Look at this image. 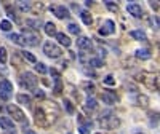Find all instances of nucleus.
I'll return each mask as SVG.
<instances>
[{
    "instance_id": "obj_1",
    "label": "nucleus",
    "mask_w": 160,
    "mask_h": 134,
    "mask_svg": "<svg viewBox=\"0 0 160 134\" xmlns=\"http://www.w3.org/2000/svg\"><path fill=\"white\" fill-rule=\"evenodd\" d=\"M138 80H139V82H142L149 89H154V91L158 89V78H157V75H152V74H148V72H142V74L138 75Z\"/></svg>"
},
{
    "instance_id": "obj_2",
    "label": "nucleus",
    "mask_w": 160,
    "mask_h": 134,
    "mask_svg": "<svg viewBox=\"0 0 160 134\" xmlns=\"http://www.w3.org/2000/svg\"><path fill=\"white\" fill-rule=\"evenodd\" d=\"M43 53L48 56V58H59L61 55H62V50L56 45V43H53V42H47L45 45H43Z\"/></svg>"
},
{
    "instance_id": "obj_3",
    "label": "nucleus",
    "mask_w": 160,
    "mask_h": 134,
    "mask_svg": "<svg viewBox=\"0 0 160 134\" xmlns=\"http://www.w3.org/2000/svg\"><path fill=\"white\" fill-rule=\"evenodd\" d=\"M37 82H38V80H37L35 75L31 74V72H26V74L21 75V85H22V88H26V89H35Z\"/></svg>"
},
{
    "instance_id": "obj_4",
    "label": "nucleus",
    "mask_w": 160,
    "mask_h": 134,
    "mask_svg": "<svg viewBox=\"0 0 160 134\" xmlns=\"http://www.w3.org/2000/svg\"><path fill=\"white\" fill-rule=\"evenodd\" d=\"M7 112H8L13 118H15L16 122H21V123H24V122H26V115H24V112L19 109L18 105L8 104V105H7ZM26 123H28V122H26Z\"/></svg>"
},
{
    "instance_id": "obj_5",
    "label": "nucleus",
    "mask_w": 160,
    "mask_h": 134,
    "mask_svg": "<svg viewBox=\"0 0 160 134\" xmlns=\"http://www.w3.org/2000/svg\"><path fill=\"white\" fill-rule=\"evenodd\" d=\"M35 123L38 126H48L50 125V120L47 117V113L43 112L42 107H38V109H35Z\"/></svg>"
},
{
    "instance_id": "obj_6",
    "label": "nucleus",
    "mask_w": 160,
    "mask_h": 134,
    "mask_svg": "<svg viewBox=\"0 0 160 134\" xmlns=\"http://www.w3.org/2000/svg\"><path fill=\"white\" fill-rule=\"evenodd\" d=\"M55 15L59 18V19H68L69 16H71V13H69V10L66 8L64 5H51V8H50Z\"/></svg>"
},
{
    "instance_id": "obj_7",
    "label": "nucleus",
    "mask_w": 160,
    "mask_h": 134,
    "mask_svg": "<svg viewBox=\"0 0 160 134\" xmlns=\"http://www.w3.org/2000/svg\"><path fill=\"white\" fill-rule=\"evenodd\" d=\"M22 38H24V43H26V45H31V46H35V45H38V42H40V37H38V35L29 34V32H24V34H22Z\"/></svg>"
},
{
    "instance_id": "obj_8",
    "label": "nucleus",
    "mask_w": 160,
    "mask_h": 134,
    "mask_svg": "<svg viewBox=\"0 0 160 134\" xmlns=\"http://www.w3.org/2000/svg\"><path fill=\"white\" fill-rule=\"evenodd\" d=\"M118 118H115V117H104V120H101V125L102 126H106L108 129H114V128H117L118 126Z\"/></svg>"
},
{
    "instance_id": "obj_9",
    "label": "nucleus",
    "mask_w": 160,
    "mask_h": 134,
    "mask_svg": "<svg viewBox=\"0 0 160 134\" xmlns=\"http://www.w3.org/2000/svg\"><path fill=\"white\" fill-rule=\"evenodd\" d=\"M127 11L130 13L131 16H135V18H141L142 16V10L138 3H128L127 5Z\"/></svg>"
},
{
    "instance_id": "obj_10",
    "label": "nucleus",
    "mask_w": 160,
    "mask_h": 134,
    "mask_svg": "<svg viewBox=\"0 0 160 134\" xmlns=\"http://www.w3.org/2000/svg\"><path fill=\"white\" fill-rule=\"evenodd\" d=\"M114 31H115V22L111 21V19H108V21L104 22V27L99 29V34H101V35H109V34H112Z\"/></svg>"
},
{
    "instance_id": "obj_11",
    "label": "nucleus",
    "mask_w": 160,
    "mask_h": 134,
    "mask_svg": "<svg viewBox=\"0 0 160 134\" xmlns=\"http://www.w3.org/2000/svg\"><path fill=\"white\" fill-rule=\"evenodd\" d=\"M0 128L5 131H13L15 132V126H13V122L8 117H0Z\"/></svg>"
},
{
    "instance_id": "obj_12",
    "label": "nucleus",
    "mask_w": 160,
    "mask_h": 134,
    "mask_svg": "<svg viewBox=\"0 0 160 134\" xmlns=\"http://www.w3.org/2000/svg\"><path fill=\"white\" fill-rule=\"evenodd\" d=\"M0 91H3V99H7L8 94L13 91V85L8 82V80H2V83H0Z\"/></svg>"
},
{
    "instance_id": "obj_13",
    "label": "nucleus",
    "mask_w": 160,
    "mask_h": 134,
    "mask_svg": "<svg viewBox=\"0 0 160 134\" xmlns=\"http://www.w3.org/2000/svg\"><path fill=\"white\" fill-rule=\"evenodd\" d=\"M77 46H78L80 50H90V48H91V40L87 38V37H80V38L77 40Z\"/></svg>"
},
{
    "instance_id": "obj_14",
    "label": "nucleus",
    "mask_w": 160,
    "mask_h": 134,
    "mask_svg": "<svg viewBox=\"0 0 160 134\" xmlns=\"http://www.w3.org/2000/svg\"><path fill=\"white\" fill-rule=\"evenodd\" d=\"M55 37H56L58 42H59L61 45H64V46H71V43H72V42H71V38H69L68 35H64L62 32H56Z\"/></svg>"
},
{
    "instance_id": "obj_15",
    "label": "nucleus",
    "mask_w": 160,
    "mask_h": 134,
    "mask_svg": "<svg viewBox=\"0 0 160 134\" xmlns=\"http://www.w3.org/2000/svg\"><path fill=\"white\" fill-rule=\"evenodd\" d=\"M8 38L11 40L13 43H16V45H19V46H24V45H26V43H24L22 35H19V34H10V35H8Z\"/></svg>"
},
{
    "instance_id": "obj_16",
    "label": "nucleus",
    "mask_w": 160,
    "mask_h": 134,
    "mask_svg": "<svg viewBox=\"0 0 160 134\" xmlns=\"http://www.w3.org/2000/svg\"><path fill=\"white\" fill-rule=\"evenodd\" d=\"M43 31H45V34L47 35H56V26L53 24V22H47L45 24V27H43Z\"/></svg>"
},
{
    "instance_id": "obj_17",
    "label": "nucleus",
    "mask_w": 160,
    "mask_h": 134,
    "mask_svg": "<svg viewBox=\"0 0 160 134\" xmlns=\"http://www.w3.org/2000/svg\"><path fill=\"white\" fill-rule=\"evenodd\" d=\"M26 24H28L31 29H34V31H38L40 26H42V22H40L38 18H37V19H28V21H26Z\"/></svg>"
},
{
    "instance_id": "obj_18",
    "label": "nucleus",
    "mask_w": 160,
    "mask_h": 134,
    "mask_svg": "<svg viewBox=\"0 0 160 134\" xmlns=\"http://www.w3.org/2000/svg\"><path fill=\"white\" fill-rule=\"evenodd\" d=\"M151 51L149 50H138L136 51V58H139V59H151Z\"/></svg>"
},
{
    "instance_id": "obj_19",
    "label": "nucleus",
    "mask_w": 160,
    "mask_h": 134,
    "mask_svg": "<svg viewBox=\"0 0 160 134\" xmlns=\"http://www.w3.org/2000/svg\"><path fill=\"white\" fill-rule=\"evenodd\" d=\"M130 35H131L133 38L139 40V42H144V40H146V34H144L142 31H131V32H130Z\"/></svg>"
},
{
    "instance_id": "obj_20",
    "label": "nucleus",
    "mask_w": 160,
    "mask_h": 134,
    "mask_svg": "<svg viewBox=\"0 0 160 134\" xmlns=\"http://www.w3.org/2000/svg\"><path fill=\"white\" fill-rule=\"evenodd\" d=\"M16 101H18L19 104H26V105H29L32 99H31L28 94H18V96H16Z\"/></svg>"
},
{
    "instance_id": "obj_21",
    "label": "nucleus",
    "mask_w": 160,
    "mask_h": 134,
    "mask_svg": "<svg viewBox=\"0 0 160 134\" xmlns=\"http://www.w3.org/2000/svg\"><path fill=\"white\" fill-rule=\"evenodd\" d=\"M115 99H117V98H115V96H111L108 91L102 93V101H104L106 104H115Z\"/></svg>"
},
{
    "instance_id": "obj_22",
    "label": "nucleus",
    "mask_w": 160,
    "mask_h": 134,
    "mask_svg": "<svg viewBox=\"0 0 160 134\" xmlns=\"http://www.w3.org/2000/svg\"><path fill=\"white\" fill-rule=\"evenodd\" d=\"M80 16H82V21H83L87 26H90V24L93 22V18H91V15H90L88 11H82V15H80Z\"/></svg>"
},
{
    "instance_id": "obj_23",
    "label": "nucleus",
    "mask_w": 160,
    "mask_h": 134,
    "mask_svg": "<svg viewBox=\"0 0 160 134\" xmlns=\"http://www.w3.org/2000/svg\"><path fill=\"white\" fill-rule=\"evenodd\" d=\"M8 55H7V48L5 46H0V64H7Z\"/></svg>"
},
{
    "instance_id": "obj_24",
    "label": "nucleus",
    "mask_w": 160,
    "mask_h": 134,
    "mask_svg": "<svg viewBox=\"0 0 160 134\" xmlns=\"http://www.w3.org/2000/svg\"><path fill=\"white\" fill-rule=\"evenodd\" d=\"M21 55H22V58H24L26 61H29V62H32V64H37L35 56H34V55H31V53H28V51H22Z\"/></svg>"
},
{
    "instance_id": "obj_25",
    "label": "nucleus",
    "mask_w": 160,
    "mask_h": 134,
    "mask_svg": "<svg viewBox=\"0 0 160 134\" xmlns=\"http://www.w3.org/2000/svg\"><path fill=\"white\" fill-rule=\"evenodd\" d=\"M138 102H139V105H142V107H148V105H149V98L144 96V94H139V96H138Z\"/></svg>"
},
{
    "instance_id": "obj_26",
    "label": "nucleus",
    "mask_w": 160,
    "mask_h": 134,
    "mask_svg": "<svg viewBox=\"0 0 160 134\" xmlns=\"http://www.w3.org/2000/svg\"><path fill=\"white\" fill-rule=\"evenodd\" d=\"M68 31H69L71 34H74V35H77V34H80V27H78V26H77V24H74V22L68 26Z\"/></svg>"
},
{
    "instance_id": "obj_27",
    "label": "nucleus",
    "mask_w": 160,
    "mask_h": 134,
    "mask_svg": "<svg viewBox=\"0 0 160 134\" xmlns=\"http://www.w3.org/2000/svg\"><path fill=\"white\" fill-rule=\"evenodd\" d=\"M35 70H37L38 74H47V72H48V69L45 67V64H42V62H37V64H35Z\"/></svg>"
},
{
    "instance_id": "obj_28",
    "label": "nucleus",
    "mask_w": 160,
    "mask_h": 134,
    "mask_svg": "<svg viewBox=\"0 0 160 134\" xmlns=\"http://www.w3.org/2000/svg\"><path fill=\"white\" fill-rule=\"evenodd\" d=\"M87 107H88L90 110H95L96 107H98V104H96V101L93 99V98H88V99H87Z\"/></svg>"
},
{
    "instance_id": "obj_29",
    "label": "nucleus",
    "mask_w": 160,
    "mask_h": 134,
    "mask_svg": "<svg viewBox=\"0 0 160 134\" xmlns=\"http://www.w3.org/2000/svg\"><path fill=\"white\" fill-rule=\"evenodd\" d=\"M18 7L21 11H29L31 10V3L29 2H18Z\"/></svg>"
},
{
    "instance_id": "obj_30",
    "label": "nucleus",
    "mask_w": 160,
    "mask_h": 134,
    "mask_svg": "<svg viewBox=\"0 0 160 134\" xmlns=\"http://www.w3.org/2000/svg\"><path fill=\"white\" fill-rule=\"evenodd\" d=\"M0 29L5 31V32H8V31L11 29V22H10V21H2V22H0Z\"/></svg>"
},
{
    "instance_id": "obj_31",
    "label": "nucleus",
    "mask_w": 160,
    "mask_h": 134,
    "mask_svg": "<svg viewBox=\"0 0 160 134\" xmlns=\"http://www.w3.org/2000/svg\"><path fill=\"white\" fill-rule=\"evenodd\" d=\"M90 128H91V123H88V125H82L78 128V131H80V134H88L90 132Z\"/></svg>"
},
{
    "instance_id": "obj_32",
    "label": "nucleus",
    "mask_w": 160,
    "mask_h": 134,
    "mask_svg": "<svg viewBox=\"0 0 160 134\" xmlns=\"http://www.w3.org/2000/svg\"><path fill=\"white\" fill-rule=\"evenodd\" d=\"M88 62H90V65H93V67H101V65H102V61H101V59H98V58L90 59Z\"/></svg>"
},
{
    "instance_id": "obj_33",
    "label": "nucleus",
    "mask_w": 160,
    "mask_h": 134,
    "mask_svg": "<svg viewBox=\"0 0 160 134\" xmlns=\"http://www.w3.org/2000/svg\"><path fill=\"white\" fill-rule=\"evenodd\" d=\"M104 83L109 85V86H112V85H115V78H114L112 75H108V77L104 78Z\"/></svg>"
},
{
    "instance_id": "obj_34",
    "label": "nucleus",
    "mask_w": 160,
    "mask_h": 134,
    "mask_svg": "<svg viewBox=\"0 0 160 134\" xmlns=\"http://www.w3.org/2000/svg\"><path fill=\"white\" fill-rule=\"evenodd\" d=\"M64 107H66V110H68L69 113H74V107H72V104H71L68 99L64 101Z\"/></svg>"
},
{
    "instance_id": "obj_35",
    "label": "nucleus",
    "mask_w": 160,
    "mask_h": 134,
    "mask_svg": "<svg viewBox=\"0 0 160 134\" xmlns=\"http://www.w3.org/2000/svg\"><path fill=\"white\" fill-rule=\"evenodd\" d=\"M34 96H35L37 99H43V98H45V93H43V89H35Z\"/></svg>"
},
{
    "instance_id": "obj_36",
    "label": "nucleus",
    "mask_w": 160,
    "mask_h": 134,
    "mask_svg": "<svg viewBox=\"0 0 160 134\" xmlns=\"http://www.w3.org/2000/svg\"><path fill=\"white\" fill-rule=\"evenodd\" d=\"M106 7H108L111 11H114V13H117V11H118V7H117V5H114V3H111V2H106Z\"/></svg>"
},
{
    "instance_id": "obj_37",
    "label": "nucleus",
    "mask_w": 160,
    "mask_h": 134,
    "mask_svg": "<svg viewBox=\"0 0 160 134\" xmlns=\"http://www.w3.org/2000/svg\"><path fill=\"white\" fill-rule=\"evenodd\" d=\"M24 134H35L34 131H24Z\"/></svg>"
},
{
    "instance_id": "obj_38",
    "label": "nucleus",
    "mask_w": 160,
    "mask_h": 134,
    "mask_svg": "<svg viewBox=\"0 0 160 134\" xmlns=\"http://www.w3.org/2000/svg\"><path fill=\"white\" fill-rule=\"evenodd\" d=\"M0 83H2V80H0Z\"/></svg>"
}]
</instances>
